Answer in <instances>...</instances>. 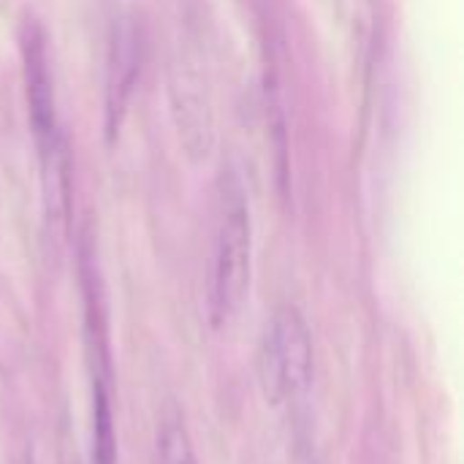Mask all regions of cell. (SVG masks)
Here are the masks:
<instances>
[{
	"instance_id": "5",
	"label": "cell",
	"mask_w": 464,
	"mask_h": 464,
	"mask_svg": "<svg viewBox=\"0 0 464 464\" xmlns=\"http://www.w3.org/2000/svg\"><path fill=\"white\" fill-rule=\"evenodd\" d=\"M92 446L90 464H117V435H114V408L106 343H92Z\"/></svg>"
},
{
	"instance_id": "6",
	"label": "cell",
	"mask_w": 464,
	"mask_h": 464,
	"mask_svg": "<svg viewBox=\"0 0 464 464\" xmlns=\"http://www.w3.org/2000/svg\"><path fill=\"white\" fill-rule=\"evenodd\" d=\"M155 464H198L193 440L179 419H169L158 432Z\"/></svg>"
},
{
	"instance_id": "1",
	"label": "cell",
	"mask_w": 464,
	"mask_h": 464,
	"mask_svg": "<svg viewBox=\"0 0 464 464\" xmlns=\"http://www.w3.org/2000/svg\"><path fill=\"white\" fill-rule=\"evenodd\" d=\"M250 285V209L242 179L223 171L218 188V226L209 275V318L212 326L228 324Z\"/></svg>"
},
{
	"instance_id": "2",
	"label": "cell",
	"mask_w": 464,
	"mask_h": 464,
	"mask_svg": "<svg viewBox=\"0 0 464 464\" xmlns=\"http://www.w3.org/2000/svg\"><path fill=\"white\" fill-rule=\"evenodd\" d=\"M313 381V337L294 307H280L264 329L258 348V383L269 405L299 400Z\"/></svg>"
},
{
	"instance_id": "4",
	"label": "cell",
	"mask_w": 464,
	"mask_h": 464,
	"mask_svg": "<svg viewBox=\"0 0 464 464\" xmlns=\"http://www.w3.org/2000/svg\"><path fill=\"white\" fill-rule=\"evenodd\" d=\"M141 68V38L130 22H117L109 41V68H106V128L117 130L125 106L130 101L136 76Z\"/></svg>"
},
{
	"instance_id": "3",
	"label": "cell",
	"mask_w": 464,
	"mask_h": 464,
	"mask_svg": "<svg viewBox=\"0 0 464 464\" xmlns=\"http://www.w3.org/2000/svg\"><path fill=\"white\" fill-rule=\"evenodd\" d=\"M22 52H24V84H27L30 122H33V133H35V144L41 155L63 144V133H60L57 111H54V90H52V76L46 65L44 35L35 27L27 30Z\"/></svg>"
}]
</instances>
